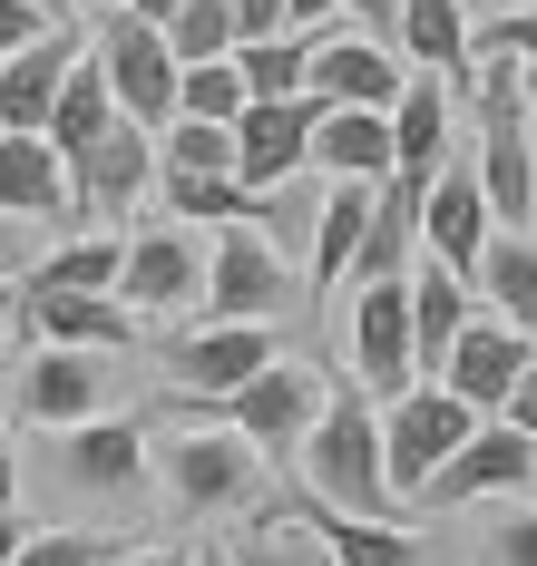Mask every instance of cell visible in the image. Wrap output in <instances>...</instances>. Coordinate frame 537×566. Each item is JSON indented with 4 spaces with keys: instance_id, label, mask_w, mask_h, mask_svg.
I'll return each mask as SVG.
<instances>
[{
    "instance_id": "obj_37",
    "label": "cell",
    "mask_w": 537,
    "mask_h": 566,
    "mask_svg": "<svg viewBox=\"0 0 537 566\" xmlns=\"http://www.w3.org/2000/svg\"><path fill=\"white\" fill-rule=\"evenodd\" d=\"M478 566H537V509H508L478 537Z\"/></svg>"
},
{
    "instance_id": "obj_47",
    "label": "cell",
    "mask_w": 537,
    "mask_h": 566,
    "mask_svg": "<svg viewBox=\"0 0 537 566\" xmlns=\"http://www.w3.org/2000/svg\"><path fill=\"white\" fill-rule=\"evenodd\" d=\"M0 352H10V283H0Z\"/></svg>"
},
{
    "instance_id": "obj_46",
    "label": "cell",
    "mask_w": 537,
    "mask_h": 566,
    "mask_svg": "<svg viewBox=\"0 0 537 566\" xmlns=\"http://www.w3.org/2000/svg\"><path fill=\"white\" fill-rule=\"evenodd\" d=\"M528 176H537V78H528Z\"/></svg>"
},
{
    "instance_id": "obj_6",
    "label": "cell",
    "mask_w": 537,
    "mask_h": 566,
    "mask_svg": "<svg viewBox=\"0 0 537 566\" xmlns=\"http://www.w3.org/2000/svg\"><path fill=\"white\" fill-rule=\"evenodd\" d=\"M196 303H206V323H264L274 333V313L294 303V264H274V244L254 226H215Z\"/></svg>"
},
{
    "instance_id": "obj_45",
    "label": "cell",
    "mask_w": 537,
    "mask_h": 566,
    "mask_svg": "<svg viewBox=\"0 0 537 566\" xmlns=\"http://www.w3.org/2000/svg\"><path fill=\"white\" fill-rule=\"evenodd\" d=\"M20 537H30V527H20V517H0V566L20 557Z\"/></svg>"
},
{
    "instance_id": "obj_28",
    "label": "cell",
    "mask_w": 537,
    "mask_h": 566,
    "mask_svg": "<svg viewBox=\"0 0 537 566\" xmlns=\"http://www.w3.org/2000/svg\"><path fill=\"white\" fill-rule=\"evenodd\" d=\"M0 216H69V176L40 137H0Z\"/></svg>"
},
{
    "instance_id": "obj_2",
    "label": "cell",
    "mask_w": 537,
    "mask_h": 566,
    "mask_svg": "<svg viewBox=\"0 0 537 566\" xmlns=\"http://www.w3.org/2000/svg\"><path fill=\"white\" fill-rule=\"evenodd\" d=\"M478 206H488V226L498 234H528L537 226V176H528V69L498 50H478Z\"/></svg>"
},
{
    "instance_id": "obj_10",
    "label": "cell",
    "mask_w": 537,
    "mask_h": 566,
    "mask_svg": "<svg viewBox=\"0 0 537 566\" xmlns=\"http://www.w3.org/2000/svg\"><path fill=\"white\" fill-rule=\"evenodd\" d=\"M264 361H274V333H264V323H196V333L167 342V381H177V400H196V410L244 391Z\"/></svg>"
},
{
    "instance_id": "obj_18",
    "label": "cell",
    "mask_w": 537,
    "mask_h": 566,
    "mask_svg": "<svg viewBox=\"0 0 537 566\" xmlns=\"http://www.w3.org/2000/svg\"><path fill=\"white\" fill-rule=\"evenodd\" d=\"M108 410V361L98 352H30L20 361V420L40 430H78Z\"/></svg>"
},
{
    "instance_id": "obj_3",
    "label": "cell",
    "mask_w": 537,
    "mask_h": 566,
    "mask_svg": "<svg viewBox=\"0 0 537 566\" xmlns=\"http://www.w3.org/2000/svg\"><path fill=\"white\" fill-rule=\"evenodd\" d=\"M88 69H98L108 108H118L137 137H157V127L177 117V59H167V30H147V20L108 10V20L88 30Z\"/></svg>"
},
{
    "instance_id": "obj_29",
    "label": "cell",
    "mask_w": 537,
    "mask_h": 566,
    "mask_svg": "<svg viewBox=\"0 0 537 566\" xmlns=\"http://www.w3.org/2000/svg\"><path fill=\"white\" fill-rule=\"evenodd\" d=\"M313 216H323V186H313V176H284V186L244 196V226L274 244V264H303V244H313Z\"/></svg>"
},
{
    "instance_id": "obj_13",
    "label": "cell",
    "mask_w": 537,
    "mask_h": 566,
    "mask_svg": "<svg viewBox=\"0 0 537 566\" xmlns=\"http://www.w3.org/2000/svg\"><path fill=\"white\" fill-rule=\"evenodd\" d=\"M352 391L361 400L411 391V283H361L352 293Z\"/></svg>"
},
{
    "instance_id": "obj_26",
    "label": "cell",
    "mask_w": 537,
    "mask_h": 566,
    "mask_svg": "<svg viewBox=\"0 0 537 566\" xmlns=\"http://www.w3.org/2000/svg\"><path fill=\"white\" fill-rule=\"evenodd\" d=\"M470 283L498 303V323L537 352V234H488V254H478Z\"/></svg>"
},
{
    "instance_id": "obj_17",
    "label": "cell",
    "mask_w": 537,
    "mask_h": 566,
    "mask_svg": "<svg viewBox=\"0 0 537 566\" xmlns=\"http://www.w3.org/2000/svg\"><path fill=\"white\" fill-rule=\"evenodd\" d=\"M313 98H264V108H244L225 137H235V186L244 196H264V186H284L303 176V147H313Z\"/></svg>"
},
{
    "instance_id": "obj_36",
    "label": "cell",
    "mask_w": 537,
    "mask_h": 566,
    "mask_svg": "<svg viewBox=\"0 0 537 566\" xmlns=\"http://www.w3.org/2000/svg\"><path fill=\"white\" fill-rule=\"evenodd\" d=\"M470 50H498V59H518L537 78V10H498L488 30H470Z\"/></svg>"
},
{
    "instance_id": "obj_35",
    "label": "cell",
    "mask_w": 537,
    "mask_h": 566,
    "mask_svg": "<svg viewBox=\"0 0 537 566\" xmlns=\"http://www.w3.org/2000/svg\"><path fill=\"white\" fill-rule=\"evenodd\" d=\"M10 566H108V537H78V527H50V537H20Z\"/></svg>"
},
{
    "instance_id": "obj_21",
    "label": "cell",
    "mask_w": 537,
    "mask_h": 566,
    "mask_svg": "<svg viewBox=\"0 0 537 566\" xmlns=\"http://www.w3.org/2000/svg\"><path fill=\"white\" fill-rule=\"evenodd\" d=\"M147 186H157V147H147V137H137V127L118 117V127H108V137H98V147H88V157L69 167V206L127 216V206H137Z\"/></svg>"
},
{
    "instance_id": "obj_24",
    "label": "cell",
    "mask_w": 537,
    "mask_h": 566,
    "mask_svg": "<svg viewBox=\"0 0 537 566\" xmlns=\"http://www.w3.org/2000/svg\"><path fill=\"white\" fill-rule=\"evenodd\" d=\"M284 517H303V537H313V557H323V566H430V547H420L411 527H371V517L313 509V499H294Z\"/></svg>"
},
{
    "instance_id": "obj_30",
    "label": "cell",
    "mask_w": 537,
    "mask_h": 566,
    "mask_svg": "<svg viewBox=\"0 0 537 566\" xmlns=\"http://www.w3.org/2000/svg\"><path fill=\"white\" fill-rule=\"evenodd\" d=\"M20 293H118V234H78L60 254H40Z\"/></svg>"
},
{
    "instance_id": "obj_1",
    "label": "cell",
    "mask_w": 537,
    "mask_h": 566,
    "mask_svg": "<svg viewBox=\"0 0 537 566\" xmlns=\"http://www.w3.org/2000/svg\"><path fill=\"white\" fill-rule=\"evenodd\" d=\"M303 499L313 509H343V517H371V527H401L391 509V479H381V410L352 391V381H323V410L303 430Z\"/></svg>"
},
{
    "instance_id": "obj_4",
    "label": "cell",
    "mask_w": 537,
    "mask_h": 566,
    "mask_svg": "<svg viewBox=\"0 0 537 566\" xmlns=\"http://www.w3.org/2000/svg\"><path fill=\"white\" fill-rule=\"evenodd\" d=\"M313 410H323V371H313V361H264L244 391L206 400V420H215V430H235L244 450L274 459V469H294L303 430H313Z\"/></svg>"
},
{
    "instance_id": "obj_9",
    "label": "cell",
    "mask_w": 537,
    "mask_h": 566,
    "mask_svg": "<svg viewBox=\"0 0 537 566\" xmlns=\"http://www.w3.org/2000/svg\"><path fill=\"white\" fill-rule=\"evenodd\" d=\"M10 342H30V352H127L137 313L118 293H10Z\"/></svg>"
},
{
    "instance_id": "obj_25",
    "label": "cell",
    "mask_w": 537,
    "mask_h": 566,
    "mask_svg": "<svg viewBox=\"0 0 537 566\" xmlns=\"http://www.w3.org/2000/svg\"><path fill=\"white\" fill-rule=\"evenodd\" d=\"M460 323H470V283L440 274V264H411V381H440Z\"/></svg>"
},
{
    "instance_id": "obj_19",
    "label": "cell",
    "mask_w": 537,
    "mask_h": 566,
    "mask_svg": "<svg viewBox=\"0 0 537 566\" xmlns=\"http://www.w3.org/2000/svg\"><path fill=\"white\" fill-rule=\"evenodd\" d=\"M88 59L78 30H40L20 59H0V137H40L50 127V98H60V78Z\"/></svg>"
},
{
    "instance_id": "obj_42",
    "label": "cell",
    "mask_w": 537,
    "mask_h": 566,
    "mask_svg": "<svg viewBox=\"0 0 537 566\" xmlns=\"http://www.w3.org/2000/svg\"><path fill=\"white\" fill-rule=\"evenodd\" d=\"M118 10H127V20H147V30H167V20H177L186 0H118Z\"/></svg>"
},
{
    "instance_id": "obj_8",
    "label": "cell",
    "mask_w": 537,
    "mask_h": 566,
    "mask_svg": "<svg viewBox=\"0 0 537 566\" xmlns=\"http://www.w3.org/2000/svg\"><path fill=\"white\" fill-rule=\"evenodd\" d=\"M518 489H537V450L508 430V420H478L470 440L440 459V479L411 499V517L420 509H470V499H518Z\"/></svg>"
},
{
    "instance_id": "obj_33",
    "label": "cell",
    "mask_w": 537,
    "mask_h": 566,
    "mask_svg": "<svg viewBox=\"0 0 537 566\" xmlns=\"http://www.w3.org/2000/svg\"><path fill=\"white\" fill-rule=\"evenodd\" d=\"M147 196H167L177 226H244V186L235 176H177V186H147Z\"/></svg>"
},
{
    "instance_id": "obj_14",
    "label": "cell",
    "mask_w": 537,
    "mask_h": 566,
    "mask_svg": "<svg viewBox=\"0 0 537 566\" xmlns=\"http://www.w3.org/2000/svg\"><path fill=\"white\" fill-rule=\"evenodd\" d=\"M157 469H167L177 509H235V499H254V479H264V459L244 450L235 430H177L157 450Z\"/></svg>"
},
{
    "instance_id": "obj_44",
    "label": "cell",
    "mask_w": 537,
    "mask_h": 566,
    "mask_svg": "<svg viewBox=\"0 0 537 566\" xmlns=\"http://www.w3.org/2000/svg\"><path fill=\"white\" fill-rule=\"evenodd\" d=\"M108 566H186V547H147V557H108Z\"/></svg>"
},
{
    "instance_id": "obj_41",
    "label": "cell",
    "mask_w": 537,
    "mask_h": 566,
    "mask_svg": "<svg viewBox=\"0 0 537 566\" xmlns=\"http://www.w3.org/2000/svg\"><path fill=\"white\" fill-rule=\"evenodd\" d=\"M244 40H284V0H235V50Z\"/></svg>"
},
{
    "instance_id": "obj_49",
    "label": "cell",
    "mask_w": 537,
    "mask_h": 566,
    "mask_svg": "<svg viewBox=\"0 0 537 566\" xmlns=\"http://www.w3.org/2000/svg\"><path fill=\"white\" fill-rule=\"evenodd\" d=\"M498 10H537V0H488V20H498Z\"/></svg>"
},
{
    "instance_id": "obj_50",
    "label": "cell",
    "mask_w": 537,
    "mask_h": 566,
    "mask_svg": "<svg viewBox=\"0 0 537 566\" xmlns=\"http://www.w3.org/2000/svg\"><path fill=\"white\" fill-rule=\"evenodd\" d=\"M30 10H40V20H60V0H30Z\"/></svg>"
},
{
    "instance_id": "obj_23",
    "label": "cell",
    "mask_w": 537,
    "mask_h": 566,
    "mask_svg": "<svg viewBox=\"0 0 537 566\" xmlns=\"http://www.w3.org/2000/svg\"><path fill=\"white\" fill-rule=\"evenodd\" d=\"M411 264H420V186L391 176V186H371V226H361L343 283H411Z\"/></svg>"
},
{
    "instance_id": "obj_39",
    "label": "cell",
    "mask_w": 537,
    "mask_h": 566,
    "mask_svg": "<svg viewBox=\"0 0 537 566\" xmlns=\"http://www.w3.org/2000/svg\"><path fill=\"white\" fill-rule=\"evenodd\" d=\"M40 30H60V20H40L30 0H0V59H20L30 40H40Z\"/></svg>"
},
{
    "instance_id": "obj_16",
    "label": "cell",
    "mask_w": 537,
    "mask_h": 566,
    "mask_svg": "<svg viewBox=\"0 0 537 566\" xmlns=\"http://www.w3.org/2000/svg\"><path fill=\"white\" fill-rule=\"evenodd\" d=\"M391 59L411 78H440V88H470L478 50H470V0H401L391 20Z\"/></svg>"
},
{
    "instance_id": "obj_15",
    "label": "cell",
    "mask_w": 537,
    "mask_h": 566,
    "mask_svg": "<svg viewBox=\"0 0 537 566\" xmlns=\"http://www.w3.org/2000/svg\"><path fill=\"white\" fill-rule=\"evenodd\" d=\"M488 206H478V176L470 167H440L420 186V264H440V274H478V254H488Z\"/></svg>"
},
{
    "instance_id": "obj_7",
    "label": "cell",
    "mask_w": 537,
    "mask_h": 566,
    "mask_svg": "<svg viewBox=\"0 0 537 566\" xmlns=\"http://www.w3.org/2000/svg\"><path fill=\"white\" fill-rule=\"evenodd\" d=\"M401 78H411V69L381 50V40L343 30V20L313 30V50H303V98H313V108H371L381 117L391 98H401Z\"/></svg>"
},
{
    "instance_id": "obj_20",
    "label": "cell",
    "mask_w": 537,
    "mask_h": 566,
    "mask_svg": "<svg viewBox=\"0 0 537 566\" xmlns=\"http://www.w3.org/2000/svg\"><path fill=\"white\" fill-rule=\"evenodd\" d=\"M60 469H69V489H88V499H137V479H147V430L98 410V420L60 430Z\"/></svg>"
},
{
    "instance_id": "obj_32",
    "label": "cell",
    "mask_w": 537,
    "mask_h": 566,
    "mask_svg": "<svg viewBox=\"0 0 537 566\" xmlns=\"http://www.w3.org/2000/svg\"><path fill=\"white\" fill-rule=\"evenodd\" d=\"M167 59H177V69L235 59V0H186L177 20H167Z\"/></svg>"
},
{
    "instance_id": "obj_12",
    "label": "cell",
    "mask_w": 537,
    "mask_h": 566,
    "mask_svg": "<svg viewBox=\"0 0 537 566\" xmlns=\"http://www.w3.org/2000/svg\"><path fill=\"white\" fill-rule=\"evenodd\" d=\"M528 361H537V352L508 333L498 313H470V323H460V342H450V361H440V391L460 400L470 420H498V400L518 391V371H528Z\"/></svg>"
},
{
    "instance_id": "obj_31",
    "label": "cell",
    "mask_w": 537,
    "mask_h": 566,
    "mask_svg": "<svg viewBox=\"0 0 537 566\" xmlns=\"http://www.w3.org/2000/svg\"><path fill=\"white\" fill-rule=\"evenodd\" d=\"M303 50H313V40H294V30H284V40H244V50L225 59L235 88H244V108H264V98H303Z\"/></svg>"
},
{
    "instance_id": "obj_34",
    "label": "cell",
    "mask_w": 537,
    "mask_h": 566,
    "mask_svg": "<svg viewBox=\"0 0 537 566\" xmlns=\"http://www.w3.org/2000/svg\"><path fill=\"white\" fill-rule=\"evenodd\" d=\"M177 117H196V127H235L244 117L235 69H225V59H215V69H177Z\"/></svg>"
},
{
    "instance_id": "obj_5",
    "label": "cell",
    "mask_w": 537,
    "mask_h": 566,
    "mask_svg": "<svg viewBox=\"0 0 537 566\" xmlns=\"http://www.w3.org/2000/svg\"><path fill=\"white\" fill-rule=\"evenodd\" d=\"M470 430H478V420L440 391V381H411V391L381 410V479H391V509H401V517H411V499L440 479V459L460 450Z\"/></svg>"
},
{
    "instance_id": "obj_40",
    "label": "cell",
    "mask_w": 537,
    "mask_h": 566,
    "mask_svg": "<svg viewBox=\"0 0 537 566\" xmlns=\"http://www.w3.org/2000/svg\"><path fill=\"white\" fill-rule=\"evenodd\" d=\"M498 420H508V430H518V440H528V450H537V361H528V371H518V391L498 400Z\"/></svg>"
},
{
    "instance_id": "obj_11",
    "label": "cell",
    "mask_w": 537,
    "mask_h": 566,
    "mask_svg": "<svg viewBox=\"0 0 537 566\" xmlns=\"http://www.w3.org/2000/svg\"><path fill=\"white\" fill-rule=\"evenodd\" d=\"M196 283H206V244L186 226H147L118 244V303L127 313H196Z\"/></svg>"
},
{
    "instance_id": "obj_27",
    "label": "cell",
    "mask_w": 537,
    "mask_h": 566,
    "mask_svg": "<svg viewBox=\"0 0 537 566\" xmlns=\"http://www.w3.org/2000/svg\"><path fill=\"white\" fill-rule=\"evenodd\" d=\"M108 127H118V108H108L98 69L78 59V69L60 78V98H50V127H40V147H50V157H60V176H69L78 157H88V147H98V137H108Z\"/></svg>"
},
{
    "instance_id": "obj_51",
    "label": "cell",
    "mask_w": 537,
    "mask_h": 566,
    "mask_svg": "<svg viewBox=\"0 0 537 566\" xmlns=\"http://www.w3.org/2000/svg\"><path fill=\"white\" fill-rule=\"evenodd\" d=\"M303 566H323V557H303Z\"/></svg>"
},
{
    "instance_id": "obj_48",
    "label": "cell",
    "mask_w": 537,
    "mask_h": 566,
    "mask_svg": "<svg viewBox=\"0 0 537 566\" xmlns=\"http://www.w3.org/2000/svg\"><path fill=\"white\" fill-rule=\"evenodd\" d=\"M186 566H235V557H215V547H196V557H186Z\"/></svg>"
},
{
    "instance_id": "obj_38",
    "label": "cell",
    "mask_w": 537,
    "mask_h": 566,
    "mask_svg": "<svg viewBox=\"0 0 537 566\" xmlns=\"http://www.w3.org/2000/svg\"><path fill=\"white\" fill-rule=\"evenodd\" d=\"M333 20H343V30H361V40H381V50H391V20H401V0H333Z\"/></svg>"
},
{
    "instance_id": "obj_43",
    "label": "cell",
    "mask_w": 537,
    "mask_h": 566,
    "mask_svg": "<svg viewBox=\"0 0 537 566\" xmlns=\"http://www.w3.org/2000/svg\"><path fill=\"white\" fill-rule=\"evenodd\" d=\"M10 499H20V459H10V430H0V517H10Z\"/></svg>"
},
{
    "instance_id": "obj_22",
    "label": "cell",
    "mask_w": 537,
    "mask_h": 566,
    "mask_svg": "<svg viewBox=\"0 0 537 566\" xmlns=\"http://www.w3.org/2000/svg\"><path fill=\"white\" fill-rule=\"evenodd\" d=\"M381 117H391V176L401 186H430L450 167V88L440 78H401V98Z\"/></svg>"
}]
</instances>
